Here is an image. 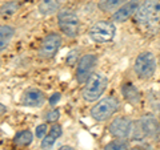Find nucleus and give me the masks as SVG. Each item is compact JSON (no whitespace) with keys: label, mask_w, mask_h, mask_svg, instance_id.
<instances>
[{"label":"nucleus","mask_w":160,"mask_h":150,"mask_svg":"<svg viewBox=\"0 0 160 150\" xmlns=\"http://www.w3.org/2000/svg\"><path fill=\"white\" fill-rule=\"evenodd\" d=\"M135 21L142 26L153 27L160 23V0H144L135 13Z\"/></svg>","instance_id":"1"},{"label":"nucleus","mask_w":160,"mask_h":150,"mask_svg":"<svg viewBox=\"0 0 160 150\" xmlns=\"http://www.w3.org/2000/svg\"><path fill=\"white\" fill-rule=\"evenodd\" d=\"M108 80L103 73H92L86 81L83 89V98L87 102H93L99 100L106 92Z\"/></svg>","instance_id":"2"},{"label":"nucleus","mask_w":160,"mask_h":150,"mask_svg":"<svg viewBox=\"0 0 160 150\" xmlns=\"http://www.w3.org/2000/svg\"><path fill=\"white\" fill-rule=\"evenodd\" d=\"M58 24L60 31L68 37H76L82 28L79 16L71 9H63L58 13Z\"/></svg>","instance_id":"3"},{"label":"nucleus","mask_w":160,"mask_h":150,"mask_svg":"<svg viewBox=\"0 0 160 150\" xmlns=\"http://www.w3.org/2000/svg\"><path fill=\"white\" fill-rule=\"evenodd\" d=\"M115 35H116V27L112 21H107V20L95 23L88 31L89 39L98 44H106L112 41L115 39Z\"/></svg>","instance_id":"4"},{"label":"nucleus","mask_w":160,"mask_h":150,"mask_svg":"<svg viewBox=\"0 0 160 150\" xmlns=\"http://www.w3.org/2000/svg\"><path fill=\"white\" fill-rule=\"evenodd\" d=\"M133 68L139 78H151L156 72V57L151 52H142L135 60Z\"/></svg>","instance_id":"5"},{"label":"nucleus","mask_w":160,"mask_h":150,"mask_svg":"<svg viewBox=\"0 0 160 150\" xmlns=\"http://www.w3.org/2000/svg\"><path fill=\"white\" fill-rule=\"evenodd\" d=\"M119 110V101L115 97H104L91 109V116L96 121H106Z\"/></svg>","instance_id":"6"},{"label":"nucleus","mask_w":160,"mask_h":150,"mask_svg":"<svg viewBox=\"0 0 160 150\" xmlns=\"http://www.w3.org/2000/svg\"><path fill=\"white\" fill-rule=\"evenodd\" d=\"M139 128L142 134L149 139H156L160 137V122L153 114H143L139 121Z\"/></svg>","instance_id":"7"},{"label":"nucleus","mask_w":160,"mask_h":150,"mask_svg":"<svg viewBox=\"0 0 160 150\" xmlns=\"http://www.w3.org/2000/svg\"><path fill=\"white\" fill-rule=\"evenodd\" d=\"M60 45H62V36L56 32L48 33L40 44L39 54L43 59H52L60 49Z\"/></svg>","instance_id":"8"},{"label":"nucleus","mask_w":160,"mask_h":150,"mask_svg":"<svg viewBox=\"0 0 160 150\" xmlns=\"http://www.w3.org/2000/svg\"><path fill=\"white\" fill-rule=\"evenodd\" d=\"M98 57L92 53L84 54V56L79 60L78 68H76V80L79 84H86L88 77L92 74L93 68L96 67Z\"/></svg>","instance_id":"9"},{"label":"nucleus","mask_w":160,"mask_h":150,"mask_svg":"<svg viewBox=\"0 0 160 150\" xmlns=\"http://www.w3.org/2000/svg\"><path fill=\"white\" fill-rule=\"evenodd\" d=\"M140 4H142V0H127L118 11H115L112 13V21H115V23L127 21L128 19H131L133 15L136 13Z\"/></svg>","instance_id":"10"},{"label":"nucleus","mask_w":160,"mask_h":150,"mask_svg":"<svg viewBox=\"0 0 160 150\" xmlns=\"http://www.w3.org/2000/svg\"><path fill=\"white\" fill-rule=\"evenodd\" d=\"M133 124L127 117H116L109 124V132L118 138H127L132 133Z\"/></svg>","instance_id":"11"},{"label":"nucleus","mask_w":160,"mask_h":150,"mask_svg":"<svg viewBox=\"0 0 160 150\" xmlns=\"http://www.w3.org/2000/svg\"><path fill=\"white\" fill-rule=\"evenodd\" d=\"M46 101V94L43 91H40L38 88H31L27 89L22 96V104L24 106L28 108H36V106H42Z\"/></svg>","instance_id":"12"},{"label":"nucleus","mask_w":160,"mask_h":150,"mask_svg":"<svg viewBox=\"0 0 160 150\" xmlns=\"http://www.w3.org/2000/svg\"><path fill=\"white\" fill-rule=\"evenodd\" d=\"M60 136H62V126H60V125H53V126L49 129V132L42 139V149L49 150L55 145V142L58 141V138Z\"/></svg>","instance_id":"13"},{"label":"nucleus","mask_w":160,"mask_h":150,"mask_svg":"<svg viewBox=\"0 0 160 150\" xmlns=\"http://www.w3.org/2000/svg\"><path fill=\"white\" fill-rule=\"evenodd\" d=\"M122 93H123L124 98H126L129 104H132V105L139 104V101H140V93H139L138 88L135 87V85L129 84V82L128 84H123L122 85Z\"/></svg>","instance_id":"14"},{"label":"nucleus","mask_w":160,"mask_h":150,"mask_svg":"<svg viewBox=\"0 0 160 150\" xmlns=\"http://www.w3.org/2000/svg\"><path fill=\"white\" fill-rule=\"evenodd\" d=\"M15 36V28L11 26H0V51L6 49Z\"/></svg>","instance_id":"15"},{"label":"nucleus","mask_w":160,"mask_h":150,"mask_svg":"<svg viewBox=\"0 0 160 150\" xmlns=\"http://www.w3.org/2000/svg\"><path fill=\"white\" fill-rule=\"evenodd\" d=\"M60 8V4L58 0H42L39 4V12L44 16H49L58 12Z\"/></svg>","instance_id":"16"},{"label":"nucleus","mask_w":160,"mask_h":150,"mask_svg":"<svg viewBox=\"0 0 160 150\" xmlns=\"http://www.w3.org/2000/svg\"><path fill=\"white\" fill-rule=\"evenodd\" d=\"M126 2L127 0H99L98 7L103 12H115Z\"/></svg>","instance_id":"17"},{"label":"nucleus","mask_w":160,"mask_h":150,"mask_svg":"<svg viewBox=\"0 0 160 150\" xmlns=\"http://www.w3.org/2000/svg\"><path fill=\"white\" fill-rule=\"evenodd\" d=\"M33 136L29 130H22L16 133V136L13 138V143L15 145H19V146H28L29 143L32 142Z\"/></svg>","instance_id":"18"},{"label":"nucleus","mask_w":160,"mask_h":150,"mask_svg":"<svg viewBox=\"0 0 160 150\" xmlns=\"http://www.w3.org/2000/svg\"><path fill=\"white\" fill-rule=\"evenodd\" d=\"M18 9H19V3L15 2V0H11V2L4 3L0 7V15L4 17H8V16H12L13 13H16Z\"/></svg>","instance_id":"19"},{"label":"nucleus","mask_w":160,"mask_h":150,"mask_svg":"<svg viewBox=\"0 0 160 150\" xmlns=\"http://www.w3.org/2000/svg\"><path fill=\"white\" fill-rule=\"evenodd\" d=\"M128 142L124 138H119V139H113V141L108 142L106 145L104 150H128Z\"/></svg>","instance_id":"20"},{"label":"nucleus","mask_w":160,"mask_h":150,"mask_svg":"<svg viewBox=\"0 0 160 150\" xmlns=\"http://www.w3.org/2000/svg\"><path fill=\"white\" fill-rule=\"evenodd\" d=\"M59 116H60L59 109H53V110H51V112L47 113L46 121H47V122H55V121H56V120L59 118Z\"/></svg>","instance_id":"21"},{"label":"nucleus","mask_w":160,"mask_h":150,"mask_svg":"<svg viewBox=\"0 0 160 150\" xmlns=\"http://www.w3.org/2000/svg\"><path fill=\"white\" fill-rule=\"evenodd\" d=\"M47 134V125H39V126L36 128V137L38 138H44V136Z\"/></svg>","instance_id":"22"},{"label":"nucleus","mask_w":160,"mask_h":150,"mask_svg":"<svg viewBox=\"0 0 160 150\" xmlns=\"http://www.w3.org/2000/svg\"><path fill=\"white\" fill-rule=\"evenodd\" d=\"M59 100H60V93H55L53 96L51 97V100H49V102H51V105H55Z\"/></svg>","instance_id":"23"},{"label":"nucleus","mask_w":160,"mask_h":150,"mask_svg":"<svg viewBox=\"0 0 160 150\" xmlns=\"http://www.w3.org/2000/svg\"><path fill=\"white\" fill-rule=\"evenodd\" d=\"M59 150H75V149H73V148H71V146H62Z\"/></svg>","instance_id":"24"},{"label":"nucleus","mask_w":160,"mask_h":150,"mask_svg":"<svg viewBox=\"0 0 160 150\" xmlns=\"http://www.w3.org/2000/svg\"><path fill=\"white\" fill-rule=\"evenodd\" d=\"M128 150H139V149H128Z\"/></svg>","instance_id":"25"},{"label":"nucleus","mask_w":160,"mask_h":150,"mask_svg":"<svg viewBox=\"0 0 160 150\" xmlns=\"http://www.w3.org/2000/svg\"><path fill=\"white\" fill-rule=\"evenodd\" d=\"M0 65H2V61H0Z\"/></svg>","instance_id":"26"}]
</instances>
